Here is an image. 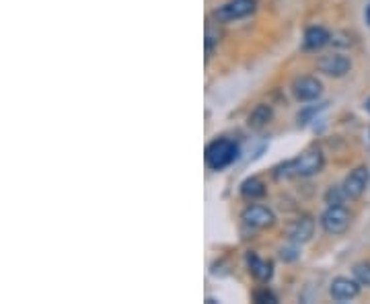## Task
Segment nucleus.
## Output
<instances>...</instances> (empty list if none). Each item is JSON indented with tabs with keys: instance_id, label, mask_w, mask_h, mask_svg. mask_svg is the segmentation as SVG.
I'll return each mask as SVG.
<instances>
[{
	"instance_id": "obj_1",
	"label": "nucleus",
	"mask_w": 370,
	"mask_h": 304,
	"mask_svg": "<svg viewBox=\"0 0 370 304\" xmlns=\"http://www.w3.org/2000/svg\"><path fill=\"white\" fill-rule=\"evenodd\" d=\"M237 157H239V146L227 138H218L206 148V165L214 171L229 167Z\"/></svg>"
},
{
	"instance_id": "obj_2",
	"label": "nucleus",
	"mask_w": 370,
	"mask_h": 304,
	"mask_svg": "<svg viewBox=\"0 0 370 304\" xmlns=\"http://www.w3.org/2000/svg\"><path fill=\"white\" fill-rule=\"evenodd\" d=\"M352 216L344 206H329L321 214V226L327 235H344L350 229Z\"/></svg>"
},
{
	"instance_id": "obj_3",
	"label": "nucleus",
	"mask_w": 370,
	"mask_h": 304,
	"mask_svg": "<svg viewBox=\"0 0 370 304\" xmlns=\"http://www.w3.org/2000/svg\"><path fill=\"white\" fill-rule=\"evenodd\" d=\"M257 2L255 0H231L222 6H218L214 10V19L218 23H229V21H235V19H243L249 17L253 10H255Z\"/></svg>"
},
{
	"instance_id": "obj_4",
	"label": "nucleus",
	"mask_w": 370,
	"mask_h": 304,
	"mask_svg": "<svg viewBox=\"0 0 370 304\" xmlns=\"http://www.w3.org/2000/svg\"><path fill=\"white\" fill-rule=\"evenodd\" d=\"M323 165L325 161L319 150H307L292 161V171H294V177H312L321 173Z\"/></svg>"
},
{
	"instance_id": "obj_5",
	"label": "nucleus",
	"mask_w": 370,
	"mask_h": 304,
	"mask_svg": "<svg viewBox=\"0 0 370 304\" xmlns=\"http://www.w3.org/2000/svg\"><path fill=\"white\" fill-rule=\"evenodd\" d=\"M243 218V224L249 226V229H267L274 224L276 216L270 208L265 206H259V204H253V206H247L241 214Z\"/></svg>"
},
{
	"instance_id": "obj_6",
	"label": "nucleus",
	"mask_w": 370,
	"mask_h": 304,
	"mask_svg": "<svg viewBox=\"0 0 370 304\" xmlns=\"http://www.w3.org/2000/svg\"><path fill=\"white\" fill-rule=\"evenodd\" d=\"M317 68H319V72H323L327 76L342 78L352 70V62L342 54H329V56H323L321 60L317 62Z\"/></svg>"
},
{
	"instance_id": "obj_7",
	"label": "nucleus",
	"mask_w": 370,
	"mask_h": 304,
	"mask_svg": "<svg viewBox=\"0 0 370 304\" xmlns=\"http://www.w3.org/2000/svg\"><path fill=\"white\" fill-rule=\"evenodd\" d=\"M370 173L367 167H356L344 181V191L350 199H358L369 187Z\"/></svg>"
},
{
	"instance_id": "obj_8",
	"label": "nucleus",
	"mask_w": 370,
	"mask_h": 304,
	"mask_svg": "<svg viewBox=\"0 0 370 304\" xmlns=\"http://www.w3.org/2000/svg\"><path fill=\"white\" fill-rule=\"evenodd\" d=\"M321 91H323V84L312 76L297 78L292 84V93L299 101H315L321 97Z\"/></svg>"
},
{
	"instance_id": "obj_9",
	"label": "nucleus",
	"mask_w": 370,
	"mask_h": 304,
	"mask_svg": "<svg viewBox=\"0 0 370 304\" xmlns=\"http://www.w3.org/2000/svg\"><path fill=\"white\" fill-rule=\"evenodd\" d=\"M329 292H331V296H333L335 301H340V303H344V301H352V298L358 296V292H360V284H358V280L335 278V280L331 282Z\"/></svg>"
},
{
	"instance_id": "obj_10",
	"label": "nucleus",
	"mask_w": 370,
	"mask_h": 304,
	"mask_svg": "<svg viewBox=\"0 0 370 304\" xmlns=\"http://www.w3.org/2000/svg\"><path fill=\"white\" fill-rule=\"evenodd\" d=\"M312 233H315V220H312L310 216H303V218L294 220V222L290 224V229H288L290 241L299 244L307 243L308 239L312 237Z\"/></svg>"
},
{
	"instance_id": "obj_11",
	"label": "nucleus",
	"mask_w": 370,
	"mask_h": 304,
	"mask_svg": "<svg viewBox=\"0 0 370 304\" xmlns=\"http://www.w3.org/2000/svg\"><path fill=\"white\" fill-rule=\"evenodd\" d=\"M247 265H249V271L253 274V278L259 280V282H270L272 276H274V263L265 261V259H259L255 253L247 255Z\"/></svg>"
},
{
	"instance_id": "obj_12",
	"label": "nucleus",
	"mask_w": 370,
	"mask_h": 304,
	"mask_svg": "<svg viewBox=\"0 0 370 304\" xmlns=\"http://www.w3.org/2000/svg\"><path fill=\"white\" fill-rule=\"evenodd\" d=\"M329 42H331V35L323 27H310V29H307V33H305V48L307 50H321Z\"/></svg>"
},
{
	"instance_id": "obj_13",
	"label": "nucleus",
	"mask_w": 370,
	"mask_h": 304,
	"mask_svg": "<svg viewBox=\"0 0 370 304\" xmlns=\"http://www.w3.org/2000/svg\"><path fill=\"white\" fill-rule=\"evenodd\" d=\"M241 195L245 199H251V202L263 197L265 195V183L261 181V179H257V177L245 179V181L241 183Z\"/></svg>"
},
{
	"instance_id": "obj_14",
	"label": "nucleus",
	"mask_w": 370,
	"mask_h": 304,
	"mask_svg": "<svg viewBox=\"0 0 370 304\" xmlns=\"http://www.w3.org/2000/svg\"><path fill=\"white\" fill-rule=\"evenodd\" d=\"M272 120V107L270 105H257L253 111H251V116H249V125L253 127V129H261V127H265L267 123Z\"/></svg>"
},
{
	"instance_id": "obj_15",
	"label": "nucleus",
	"mask_w": 370,
	"mask_h": 304,
	"mask_svg": "<svg viewBox=\"0 0 370 304\" xmlns=\"http://www.w3.org/2000/svg\"><path fill=\"white\" fill-rule=\"evenodd\" d=\"M352 274H354V280H358L360 286H369L370 288V263H367V261L356 263Z\"/></svg>"
},
{
	"instance_id": "obj_16",
	"label": "nucleus",
	"mask_w": 370,
	"mask_h": 304,
	"mask_svg": "<svg viewBox=\"0 0 370 304\" xmlns=\"http://www.w3.org/2000/svg\"><path fill=\"white\" fill-rule=\"evenodd\" d=\"M346 197H348V195H346V191H344V185H342V187H329L327 193H325V202H327L329 206H342Z\"/></svg>"
},
{
	"instance_id": "obj_17",
	"label": "nucleus",
	"mask_w": 370,
	"mask_h": 304,
	"mask_svg": "<svg viewBox=\"0 0 370 304\" xmlns=\"http://www.w3.org/2000/svg\"><path fill=\"white\" fill-rule=\"evenodd\" d=\"M253 298H255V303L259 304H274L278 303V298H276V294L274 292H270L267 288H263V290H257L255 294H253Z\"/></svg>"
},
{
	"instance_id": "obj_18",
	"label": "nucleus",
	"mask_w": 370,
	"mask_h": 304,
	"mask_svg": "<svg viewBox=\"0 0 370 304\" xmlns=\"http://www.w3.org/2000/svg\"><path fill=\"white\" fill-rule=\"evenodd\" d=\"M299 243L290 244V247H284L282 251H280V257L284 259V261H294L297 257H299Z\"/></svg>"
},
{
	"instance_id": "obj_19",
	"label": "nucleus",
	"mask_w": 370,
	"mask_h": 304,
	"mask_svg": "<svg viewBox=\"0 0 370 304\" xmlns=\"http://www.w3.org/2000/svg\"><path fill=\"white\" fill-rule=\"evenodd\" d=\"M317 111H319V107H308V109H305V111H301V114H299V123H301V125L308 123L310 122V118H312Z\"/></svg>"
},
{
	"instance_id": "obj_20",
	"label": "nucleus",
	"mask_w": 370,
	"mask_h": 304,
	"mask_svg": "<svg viewBox=\"0 0 370 304\" xmlns=\"http://www.w3.org/2000/svg\"><path fill=\"white\" fill-rule=\"evenodd\" d=\"M367 21H369V23H370V4H369V6H367Z\"/></svg>"
},
{
	"instance_id": "obj_21",
	"label": "nucleus",
	"mask_w": 370,
	"mask_h": 304,
	"mask_svg": "<svg viewBox=\"0 0 370 304\" xmlns=\"http://www.w3.org/2000/svg\"><path fill=\"white\" fill-rule=\"evenodd\" d=\"M367 111H369V114H370V99H369V101H367Z\"/></svg>"
}]
</instances>
